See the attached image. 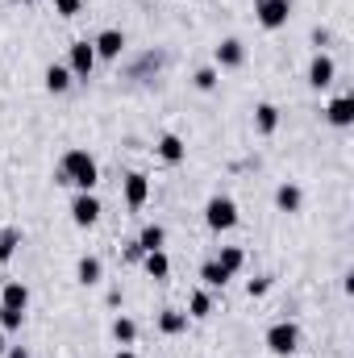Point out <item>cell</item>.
Listing matches in <instances>:
<instances>
[{
    "instance_id": "f1b7e54d",
    "label": "cell",
    "mask_w": 354,
    "mask_h": 358,
    "mask_svg": "<svg viewBox=\"0 0 354 358\" xmlns=\"http://www.w3.org/2000/svg\"><path fill=\"white\" fill-rule=\"evenodd\" d=\"M55 13L59 17H80L84 13V0H55Z\"/></svg>"
},
{
    "instance_id": "1f68e13d",
    "label": "cell",
    "mask_w": 354,
    "mask_h": 358,
    "mask_svg": "<svg viewBox=\"0 0 354 358\" xmlns=\"http://www.w3.org/2000/svg\"><path fill=\"white\" fill-rule=\"evenodd\" d=\"M8 358H29V350H21V346H8Z\"/></svg>"
},
{
    "instance_id": "ffe728a7",
    "label": "cell",
    "mask_w": 354,
    "mask_h": 358,
    "mask_svg": "<svg viewBox=\"0 0 354 358\" xmlns=\"http://www.w3.org/2000/svg\"><path fill=\"white\" fill-rule=\"evenodd\" d=\"M134 242H138V246H142V250H146V255H150V250H163V242H167V229H163V225H155V221H150V225H146V229H142V234H138V238H134Z\"/></svg>"
},
{
    "instance_id": "7402d4cb",
    "label": "cell",
    "mask_w": 354,
    "mask_h": 358,
    "mask_svg": "<svg viewBox=\"0 0 354 358\" xmlns=\"http://www.w3.org/2000/svg\"><path fill=\"white\" fill-rule=\"evenodd\" d=\"M200 279H204V287H225L234 275H229V271H221V263H217V259H208V263L200 267Z\"/></svg>"
},
{
    "instance_id": "8fae6325",
    "label": "cell",
    "mask_w": 354,
    "mask_h": 358,
    "mask_svg": "<svg viewBox=\"0 0 354 358\" xmlns=\"http://www.w3.org/2000/svg\"><path fill=\"white\" fill-rule=\"evenodd\" d=\"M325 117H330V125L351 129V125H354V96H351V92L334 96V100H330V108H325Z\"/></svg>"
},
{
    "instance_id": "ac0fdd59",
    "label": "cell",
    "mask_w": 354,
    "mask_h": 358,
    "mask_svg": "<svg viewBox=\"0 0 354 358\" xmlns=\"http://www.w3.org/2000/svg\"><path fill=\"white\" fill-rule=\"evenodd\" d=\"M255 129H259L263 138H271V134L279 129V108H275V104H255Z\"/></svg>"
},
{
    "instance_id": "d4e9b609",
    "label": "cell",
    "mask_w": 354,
    "mask_h": 358,
    "mask_svg": "<svg viewBox=\"0 0 354 358\" xmlns=\"http://www.w3.org/2000/svg\"><path fill=\"white\" fill-rule=\"evenodd\" d=\"M113 338H117L121 346H134V342H138V321H129V317H117V321H113Z\"/></svg>"
},
{
    "instance_id": "603a6c76",
    "label": "cell",
    "mask_w": 354,
    "mask_h": 358,
    "mask_svg": "<svg viewBox=\"0 0 354 358\" xmlns=\"http://www.w3.org/2000/svg\"><path fill=\"white\" fill-rule=\"evenodd\" d=\"M208 313H213V296H208L204 287L192 292V300H187V317H192V321H204Z\"/></svg>"
},
{
    "instance_id": "277c9868",
    "label": "cell",
    "mask_w": 354,
    "mask_h": 358,
    "mask_svg": "<svg viewBox=\"0 0 354 358\" xmlns=\"http://www.w3.org/2000/svg\"><path fill=\"white\" fill-rule=\"evenodd\" d=\"M292 4L296 0H255V17L263 29H283L288 17H292Z\"/></svg>"
},
{
    "instance_id": "4fadbf2b",
    "label": "cell",
    "mask_w": 354,
    "mask_h": 358,
    "mask_svg": "<svg viewBox=\"0 0 354 358\" xmlns=\"http://www.w3.org/2000/svg\"><path fill=\"white\" fill-rule=\"evenodd\" d=\"M155 150H159L163 163H183V159H187V146H183L179 134H163V138L155 142Z\"/></svg>"
},
{
    "instance_id": "2e32d148",
    "label": "cell",
    "mask_w": 354,
    "mask_h": 358,
    "mask_svg": "<svg viewBox=\"0 0 354 358\" xmlns=\"http://www.w3.org/2000/svg\"><path fill=\"white\" fill-rule=\"evenodd\" d=\"M187 313H179V308H163L159 313V334H167V338H179L183 329H187Z\"/></svg>"
},
{
    "instance_id": "52a82bcc",
    "label": "cell",
    "mask_w": 354,
    "mask_h": 358,
    "mask_svg": "<svg viewBox=\"0 0 354 358\" xmlns=\"http://www.w3.org/2000/svg\"><path fill=\"white\" fill-rule=\"evenodd\" d=\"M92 50H96V59H108V63L121 59V55H125V29H113V25L100 29V34L92 38Z\"/></svg>"
},
{
    "instance_id": "30bf717a",
    "label": "cell",
    "mask_w": 354,
    "mask_h": 358,
    "mask_svg": "<svg viewBox=\"0 0 354 358\" xmlns=\"http://www.w3.org/2000/svg\"><path fill=\"white\" fill-rule=\"evenodd\" d=\"M334 76H338V63H334L325 50H317V55H313V63H309V88H317V92L330 88V84H334Z\"/></svg>"
},
{
    "instance_id": "d6a6232c",
    "label": "cell",
    "mask_w": 354,
    "mask_h": 358,
    "mask_svg": "<svg viewBox=\"0 0 354 358\" xmlns=\"http://www.w3.org/2000/svg\"><path fill=\"white\" fill-rule=\"evenodd\" d=\"M113 358H138V355H134L129 346H121V350H117V355H113Z\"/></svg>"
},
{
    "instance_id": "9c48e42d",
    "label": "cell",
    "mask_w": 354,
    "mask_h": 358,
    "mask_svg": "<svg viewBox=\"0 0 354 358\" xmlns=\"http://www.w3.org/2000/svg\"><path fill=\"white\" fill-rule=\"evenodd\" d=\"M121 196H125V204L138 213L146 200H150V176H142V171H129L125 183H121Z\"/></svg>"
},
{
    "instance_id": "e0dca14e",
    "label": "cell",
    "mask_w": 354,
    "mask_h": 358,
    "mask_svg": "<svg viewBox=\"0 0 354 358\" xmlns=\"http://www.w3.org/2000/svg\"><path fill=\"white\" fill-rule=\"evenodd\" d=\"M142 267H146V275L150 279H167L171 275V259H167V250H150V255H142Z\"/></svg>"
},
{
    "instance_id": "8992f818",
    "label": "cell",
    "mask_w": 354,
    "mask_h": 358,
    "mask_svg": "<svg viewBox=\"0 0 354 358\" xmlns=\"http://www.w3.org/2000/svg\"><path fill=\"white\" fill-rule=\"evenodd\" d=\"M71 221L80 225V229H88L100 221V196L96 192H76L71 196Z\"/></svg>"
},
{
    "instance_id": "ba28073f",
    "label": "cell",
    "mask_w": 354,
    "mask_h": 358,
    "mask_svg": "<svg viewBox=\"0 0 354 358\" xmlns=\"http://www.w3.org/2000/svg\"><path fill=\"white\" fill-rule=\"evenodd\" d=\"M213 59H217V71H234V67L246 63V46L238 38H221L217 50H213Z\"/></svg>"
},
{
    "instance_id": "5b68a950",
    "label": "cell",
    "mask_w": 354,
    "mask_h": 358,
    "mask_svg": "<svg viewBox=\"0 0 354 358\" xmlns=\"http://www.w3.org/2000/svg\"><path fill=\"white\" fill-rule=\"evenodd\" d=\"M67 71H71V80H92V71H96V50H92L88 38L71 42V59H67Z\"/></svg>"
},
{
    "instance_id": "4dcf8cb0",
    "label": "cell",
    "mask_w": 354,
    "mask_h": 358,
    "mask_svg": "<svg viewBox=\"0 0 354 358\" xmlns=\"http://www.w3.org/2000/svg\"><path fill=\"white\" fill-rule=\"evenodd\" d=\"M142 255H146V250H142L138 242H125V259H129V263H142Z\"/></svg>"
},
{
    "instance_id": "d6986e66",
    "label": "cell",
    "mask_w": 354,
    "mask_h": 358,
    "mask_svg": "<svg viewBox=\"0 0 354 358\" xmlns=\"http://www.w3.org/2000/svg\"><path fill=\"white\" fill-rule=\"evenodd\" d=\"M71 84H76V80H71L67 63H50V67H46V88L55 92V96H59V92H67Z\"/></svg>"
},
{
    "instance_id": "e575fe53",
    "label": "cell",
    "mask_w": 354,
    "mask_h": 358,
    "mask_svg": "<svg viewBox=\"0 0 354 358\" xmlns=\"http://www.w3.org/2000/svg\"><path fill=\"white\" fill-rule=\"evenodd\" d=\"M13 4H29V0H13Z\"/></svg>"
},
{
    "instance_id": "83f0119b",
    "label": "cell",
    "mask_w": 354,
    "mask_h": 358,
    "mask_svg": "<svg viewBox=\"0 0 354 358\" xmlns=\"http://www.w3.org/2000/svg\"><path fill=\"white\" fill-rule=\"evenodd\" d=\"M0 325L4 329H21L25 325V313L21 308H0Z\"/></svg>"
},
{
    "instance_id": "9a60e30c",
    "label": "cell",
    "mask_w": 354,
    "mask_h": 358,
    "mask_svg": "<svg viewBox=\"0 0 354 358\" xmlns=\"http://www.w3.org/2000/svg\"><path fill=\"white\" fill-rule=\"evenodd\" d=\"M76 279H80L84 287H96V283L104 279V263H100L96 255H84V259L76 263Z\"/></svg>"
},
{
    "instance_id": "cb8c5ba5",
    "label": "cell",
    "mask_w": 354,
    "mask_h": 358,
    "mask_svg": "<svg viewBox=\"0 0 354 358\" xmlns=\"http://www.w3.org/2000/svg\"><path fill=\"white\" fill-rule=\"evenodd\" d=\"M17 246H21V229H17V225H8V229H0V263H13V255H17Z\"/></svg>"
},
{
    "instance_id": "836d02e7",
    "label": "cell",
    "mask_w": 354,
    "mask_h": 358,
    "mask_svg": "<svg viewBox=\"0 0 354 358\" xmlns=\"http://www.w3.org/2000/svg\"><path fill=\"white\" fill-rule=\"evenodd\" d=\"M8 355V342H4V334H0V358Z\"/></svg>"
},
{
    "instance_id": "6da1fadb",
    "label": "cell",
    "mask_w": 354,
    "mask_h": 358,
    "mask_svg": "<svg viewBox=\"0 0 354 358\" xmlns=\"http://www.w3.org/2000/svg\"><path fill=\"white\" fill-rule=\"evenodd\" d=\"M55 183H71L76 192H92V187L100 183V167H96V159H92L88 150L71 146V150L59 159V167H55Z\"/></svg>"
},
{
    "instance_id": "7a4b0ae2",
    "label": "cell",
    "mask_w": 354,
    "mask_h": 358,
    "mask_svg": "<svg viewBox=\"0 0 354 358\" xmlns=\"http://www.w3.org/2000/svg\"><path fill=\"white\" fill-rule=\"evenodd\" d=\"M204 225L213 229V234H225V229H234L238 225V204H234V196H208L204 200Z\"/></svg>"
},
{
    "instance_id": "44dd1931",
    "label": "cell",
    "mask_w": 354,
    "mask_h": 358,
    "mask_svg": "<svg viewBox=\"0 0 354 358\" xmlns=\"http://www.w3.org/2000/svg\"><path fill=\"white\" fill-rule=\"evenodd\" d=\"M217 263H221V271H229V275H238V271L246 267V250H242V246H221V255H217Z\"/></svg>"
},
{
    "instance_id": "4316f807",
    "label": "cell",
    "mask_w": 354,
    "mask_h": 358,
    "mask_svg": "<svg viewBox=\"0 0 354 358\" xmlns=\"http://www.w3.org/2000/svg\"><path fill=\"white\" fill-rule=\"evenodd\" d=\"M267 292H271V275H255V279L246 283V296H250V300H259Z\"/></svg>"
},
{
    "instance_id": "5bb4252c",
    "label": "cell",
    "mask_w": 354,
    "mask_h": 358,
    "mask_svg": "<svg viewBox=\"0 0 354 358\" xmlns=\"http://www.w3.org/2000/svg\"><path fill=\"white\" fill-rule=\"evenodd\" d=\"M300 204H304V192L296 183H279L275 187V208L279 213H300Z\"/></svg>"
},
{
    "instance_id": "484cf974",
    "label": "cell",
    "mask_w": 354,
    "mask_h": 358,
    "mask_svg": "<svg viewBox=\"0 0 354 358\" xmlns=\"http://www.w3.org/2000/svg\"><path fill=\"white\" fill-rule=\"evenodd\" d=\"M217 80H221V71H217V67H200V71L192 76V84H196L200 92H213V88H217Z\"/></svg>"
},
{
    "instance_id": "3957f363",
    "label": "cell",
    "mask_w": 354,
    "mask_h": 358,
    "mask_svg": "<svg viewBox=\"0 0 354 358\" xmlns=\"http://www.w3.org/2000/svg\"><path fill=\"white\" fill-rule=\"evenodd\" d=\"M267 350L279 358H292L300 350V325L296 321H275L271 329H267Z\"/></svg>"
},
{
    "instance_id": "7c38bea8",
    "label": "cell",
    "mask_w": 354,
    "mask_h": 358,
    "mask_svg": "<svg viewBox=\"0 0 354 358\" xmlns=\"http://www.w3.org/2000/svg\"><path fill=\"white\" fill-rule=\"evenodd\" d=\"M0 308H29V287L21 283V279H8L4 287H0Z\"/></svg>"
},
{
    "instance_id": "f546056e",
    "label": "cell",
    "mask_w": 354,
    "mask_h": 358,
    "mask_svg": "<svg viewBox=\"0 0 354 358\" xmlns=\"http://www.w3.org/2000/svg\"><path fill=\"white\" fill-rule=\"evenodd\" d=\"M313 46H317V50H325V46H330V29H321V25H317V29H313Z\"/></svg>"
}]
</instances>
